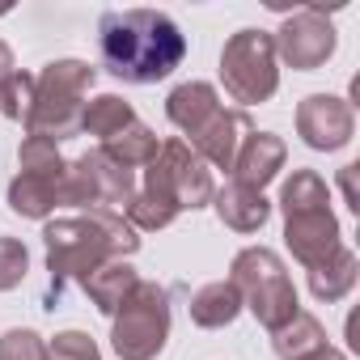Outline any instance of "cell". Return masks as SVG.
Wrapping results in <instances>:
<instances>
[{
    "mask_svg": "<svg viewBox=\"0 0 360 360\" xmlns=\"http://www.w3.org/2000/svg\"><path fill=\"white\" fill-rule=\"evenodd\" d=\"M47 246V297L43 309H56L68 284H81L89 271H98L110 259H127L140 250V233L127 225L123 212H85V217H60L43 225Z\"/></svg>",
    "mask_w": 360,
    "mask_h": 360,
    "instance_id": "7a4b0ae2",
    "label": "cell"
},
{
    "mask_svg": "<svg viewBox=\"0 0 360 360\" xmlns=\"http://www.w3.org/2000/svg\"><path fill=\"white\" fill-rule=\"evenodd\" d=\"M318 204H330V191L326 183L314 174V169H292V178L280 191V208L284 212H297V208H318Z\"/></svg>",
    "mask_w": 360,
    "mask_h": 360,
    "instance_id": "cb8c5ba5",
    "label": "cell"
},
{
    "mask_svg": "<svg viewBox=\"0 0 360 360\" xmlns=\"http://www.w3.org/2000/svg\"><path fill=\"white\" fill-rule=\"evenodd\" d=\"M229 284L242 292V309H250L259 318V326L267 330H280L301 305H297V288L280 263L276 250L267 246H250L233 259L229 267Z\"/></svg>",
    "mask_w": 360,
    "mask_h": 360,
    "instance_id": "277c9868",
    "label": "cell"
},
{
    "mask_svg": "<svg viewBox=\"0 0 360 360\" xmlns=\"http://www.w3.org/2000/svg\"><path fill=\"white\" fill-rule=\"evenodd\" d=\"M276 39V56L288 64V68H297V72H314V68H322L330 56H335V26H330V18H326V9L322 5H305V9H297L284 26H280V34H271Z\"/></svg>",
    "mask_w": 360,
    "mask_h": 360,
    "instance_id": "9c48e42d",
    "label": "cell"
},
{
    "mask_svg": "<svg viewBox=\"0 0 360 360\" xmlns=\"http://www.w3.org/2000/svg\"><path fill=\"white\" fill-rule=\"evenodd\" d=\"M0 360H47V343H43V335L13 326L0 335Z\"/></svg>",
    "mask_w": 360,
    "mask_h": 360,
    "instance_id": "4316f807",
    "label": "cell"
},
{
    "mask_svg": "<svg viewBox=\"0 0 360 360\" xmlns=\"http://www.w3.org/2000/svg\"><path fill=\"white\" fill-rule=\"evenodd\" d=\"M284 242L292 250V259L309 271L318 263H326L343 242H339V221L330 212V204H318V208H297V212H284Z\"/></svg>",
    "mask_w": 360,
    "mask_h": 360,
    "instance_id": "8fae6325",
    "label": "cell"
},
{
    "mask_svg": "<svg viewBox=\"0 0 360 360\" xmlns=\"http://www.w3.org/2000/svg\"><path fill=\"white\" fill-rule=\"evenodd\" d=\"M305 360H347V356H343L339 347H330V343H326V347H318V352H314V356H305Z\"/></svg>",
    "mask_w": 360,
    "mask_h": 360,
    "instance_id": "4dcf8cb0",
    "label": "cell"
},
{
    "mask_svg": "<svg viewBox=\"0 0 360 360\" xmlns=\"http://www.w3.org/2000/svg\"><path fill=\"white\" fill-rule=\"evenodd\" d=\"M47 360H102V352L85 330H60L47 343Z\"/></svg>",
    "mask_w": 360,
    "mask_h": 360,
    "instance_id": "83f0119b",
    "label": "cell"
},
{
    "mask_svg": "<svg viewBox=\"0 0 360 360\" xmlns=\"http://www.w3.org/2000/svg\"><path fill=\"white\" fill-rule=\"evenodd\" d=\"M356 271H360L356 255H352L347 246H339V250H335L326 263L309 267V292H314L318 301L335 305V301H343V297L356 288Z\"/></svg>",
    "mask_w": 360,
    "mask_h": 360,
    "instance_id": "d6986e66",
    "label": "cell"
},
{
    "mask_svg": "<svg viewBox=\"0 0 360 360\" xmlns=\"http://www.w3.org/2000/svg\"><path fill=\"white\" fill-rule=\"evenodd\" d=\"M26 271H30V250L18 238H0V292L18 288Z\"/></svg>",
    "mask_w": 360,
    "mask_h": 360,
    "instance_id": "484cf974",
    "label": "cell"
},
{
    "mask_svg": "<svg viewBox=\"0 0 360 360\" xmlns=\"http://www.w3.org/2000/svg\"><path fill=\"white\" fill-rule=\"evenodd\" d=\"M13 72H18V68H13V51H9V43H0V85H5Z\"/></svg>",
    "mask_w": 360,
    "mask_h": 360,
    "instance_id": "f546056e",
    "label": "cell"
},
{
    "mask_svg": "<svg viewBox=\"0 0 360 360\" xmlns=\"http://www.w3.org/2000/svg\"><path fill=\"white\" fill-rule=\"evenodd\" d=\"M94 81H98V68H89L85 60H51L34 77V106L26 119V136H43L51 144L72 140L81 131L85 98Z\"/></svg>",
    "mask_w": 360,
    "mask_h": 360,
    "instance_id": "3957f363",
    "label": "cell"
},
{
    "mask_svg": "<svg viewBox=\"0 0 360 360\" xmlns=\"http://www.w3.org/2000/svg\"><path fill=\"white\" fill-rule=\"evenodd\" d=\"M131 123H136V110L119 94H102V98L85 102V115H81V131L85 136H102V144L110 136H119L123 127H131Z\"/></svg>",
    "mask_w": 360,
    "mask_h": 360,
    "instance_id": "44dd1931",
    "label": "cell"
},
{
    "mask_svg": "<svg viewBox=\"0 0 360 360\" xmlns=\"http://www.w3.org/2000/svg\"><path fill=\"white\" fill-rule=\"evenodd\" d=\"M255 131V123H250V115L246 110H229V106H221L187 144L195 148V157L208 165V169H233V157H238V148L246 144V136Z\"/></svg>",
    "mask_w": 360,
    "mask_h": 360,
    "instance_id": "7c38bea8",
    "label": "cell"
},
{
    "mask_svg": "<svg viewBox=\"0 0 360 360\" xmlns=\"http://www.w3.org/2000/svg\"><path fill=\"white\" fill-rule=\"evenodd\" d=\"M136 284H140V276H136V267H131L127 259H110V263H102L98 271H89V276L81 280L85 297H89V301L98 305V314H106V318L119 314V305L131 297Z\"/></svg>",
    "mask_w": 360,
    "mask_h": 360,
    "instance_id": "2e32d148",
    "label": "cell"
},
{
    "mask_svg": "<svg viewBox=\"0 0 360 360\" xmlns=\"http://www.w3.org/2000/svg\"><path fill=\"white\" fill-rule=\"evenodd\" d=\"M284 157H288V148H284V140L276 131H250L246 144L233 157V183H242L250 191H263L284 169Z\"/></svg>",
    "mask_w": 360,
    "mask_h": 360,
    "instance_id": "4fadbf2b",
    "label": "cell"
},
{
    "mask_svg": "<svg viewBox=\"0 0 360 360\" xmlns=\"http://www.w3.org/2000/svg\"><path fill=\"white\" fill-rule=\"evenodd\" d=\"M9 208L18 217H30V221H47L56 208H60V178H43V174H22L9 183Z\"/></svg>",
    "mask_w": 360,
    "mask_h": 360,
    "instance_id": "ac0fdd59",
    "label": "cell"
},
{
    "mask_svg": "<svg viewBox=\"0 0 360 360\" xmlns=\"http://www.w3.org/2000/svg\"><path fill=\"white\" fill-rule=\"evenodd\" d=\"M242 314V292L229 280H212L191 292V322L204 330H221Z\"/></svg>",
    "mask_w": 360,
    "mask_h": 360,
    "instance_id": "e0dca14e",
    "label": "cell"
},
{
    "mask_svg": "<svg viewBox=\"0 0 360 360\" xmlns=\"http://www.w3.org/2000/svg\"><path fill=\"white\" fill-rule=\"evenodd\" d=\"M271 347H276L280 360H305V356H314L318 347H326V326H322L314 314L297 309L280 330H271Z\"/></svg>",
    "mask_w": 360,
    "mask_h": 360,
    "instance_id": "ffe728a7",
    "label": "cell"
},
{
    "mask_svg": "<svg viewBox=\"0 0 360 360\" xmlns=\"http://www.w3.org/2000/svg\"><path fill=\"white\" fill-rule=\"evenodd\" d=\"M144 191L169 200L178 212L208 208L212 195H217L212 169L195 157V148L187 140H165V144H157V157L144 165Z\"/></svg>",
    "mask_w": 360,
    "mask_h": 360,
    "instance_id": "ba28073f",
    "label": "cell"
},
{
    "mask_svg": "<svg viewBox=\"0 0 360 360\" xmlns=\"http://www.w3.org/2000/svg\"><path fill=\"white\" fill-rule=\"evenodd\" d=\"M212 208H217L221 225H229V229H238V233H259V229L267 225V217H271V204L263 200V191H250V187H242V183L221 187V191L212 195Z\"/></svg>",
    "mask_w": 360,
    "mask_h": 360,
    "instance_id": "9a60e30c",
    "label": "cell"
},
{
    "mask_svg": "<svg viewBox=\"0 0 360 360\" xmlns=\"http://www.w3.org/2000/svg\"><path fill=\"white\" fill-rule=\"evenodd\" d=\"M225 94L242 106H259L280 89V56L267 30H238L221 51Z\"/></svg>",
    "mask_w": 360,
    "mask_h": 360,
    "instance_id": "5b68a950",
    "label": "cell"
},
{
    "mask_svg": "<svg viewBox=\"0 0 360 360\" xmlns=\"http://www.w3.org/2000/svg\"><path fill=\"white\" fill-rule=\"evenodd\" d=\"M297 136L318 148V153H335L356 136V115L352 102L335 98V94H309L297 106Z\"/></svg>",
    "mask_w": 360,
    "mask_h": 360,
    "instance_id": "30bf717a",
    "label": "cell"
},
{
    "mask_svg": "<svg viewBox=\"0 0 360 360\" xmlns=\"http://www.w3.org/2000/svg\"><path fill=\"white\" fill-rule=\"evenodd\" d=\"M102 153H106L110 161H119L123 169H131V174H136L140 165H148V161L157 157V136L136 119L131 127H123L119 136H110V140L102 144Z\"/></svg>",
    "mask_w": 360,
    "mask_h": 360,
    "instance_id": "7402d4cb",
    "label": "cell"
},
{
    "mask_svg": "<svg viewBox=\"0 0 360 360\" xmlns=\"http://www.w3.org/2000/svg\"><path fill=\"white\" fill-rule=\"evenodd\" d=\"M356 174H360V165H356V161L339 169V191H343V200H347V208H352V212H360V187H356Z\"/></svg>",
    "mask_w": 360,
    "mask_h": 360,
    "instance_id": "f1b7e54d",
    "label": "cell"
},
{
    "mask_svg": "<svg viewBox=\"0 0 360 360\" xmlns=\"http://www.w3.org/2000/svg\"><path fill=\"white\" fill-rule=\"evenodd\" d=\"M64 157H60V144L43 140V136H26L22 148H18V169L22 174H43V178H64Z\"/></svg>",
    "mask_w": 360,
    "mask_h": 360,
    "instance_id": "603a6c76",
    "label": "cell"
},
{
    "mask_svg": "<svg viewBox=\"0 0 360 360\" xmlns=\"http://www.w3.org/2000/svg\"><path fill=\"white\" fill-rule=\"evenodd\" d=\"M165 339H169V292L153 280H140L115 314L110 347L119 360H157Z\"/></svg>",
    "mask_w": 360,
    "mask_h": 360,
    "instance_id": "8992f818",
    "label": "cell"
},
{
    "mask_svg": "<svg viewBox=\"0 0 360 360\" xmlns=\"http://www.w3.org/2000/svg\"><path fill=\"white\" fill-rule=\"evenodd\" d=\"M217 110H221V94L208 81H183L178 89H169V98H165V115H169V123L183 136H195Z\"/></svg>",
    "mask_w": 360,
    "mask_h": 360,
    "instance_id": "5bb4252c",
    "label": "cell"
},
{
    "mask_svg": "<svg viewBox=\"0 0 360 360\" xmlns=\"http://www.w3.org/2000/svg\"><path fill=\"white\" fill-rule=\"evenodd\" d=\"M136 195V174L110 161L102 148H89L85 157L64 165L60 178V204L85 208V212H123Z\"/></svg>",
    "mask_w": 360,
    "mask_h": 360,
    "instance_id": "52a82bcc",
    "label": "cell"
},
{
    "mask_svg": "<svg viewBox=\"0 0 360 360\" xmlns=\"http://www.w3.org/2000/svg\"><path fill=\"white\" fill-rule=\"evenodd\" d=\"M30 106H34V77L30 72H13L5 85H0V115L13 119V123H26Z\"/></svg>",
    "mask_w": 360,
    "mask_h": 360,
    "instance_id": "d4e9b609",
    "label": "cell"
},
{
    "mask_svg": "<svg viewBox=\"0 0 360 360\" xmlns=\"http://www.w3.org/2000/svg\"><path fill=\"white\" fill-rule=\"evenodd\" d=\"M102 68L127 85H157L187 56V34L157 9H110L98 22Z\"/></svg>",
    "mask_w": 360,
    "mask_h": 360,
    "instance_id": "6da1fadb",
    "label": "cell"
}]
</instances>
